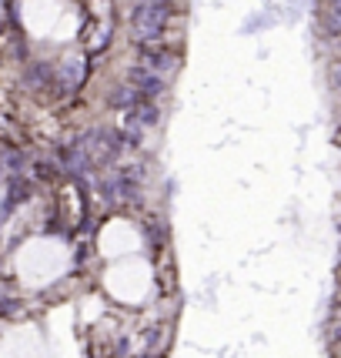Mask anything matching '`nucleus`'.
I'll return each instance as SVG.
<instances>
[{"label": "nucleus", "instance_id": "f257e3e1", "mask_svg": "<svg viewBox=\"0 0 341 358\" xmlns=\"http://www.w3.org/2000/svg\"><path fill=\"white\" fill-rule=\"evenodd\" d=\"M170 24V0H138L134 14H131V27L140 44H161Z\"/></svg>", "mask_w": 341, "mask_h": 358}, {"label": "nucleus", "instance_id": "f03ea898", "mask_svg": "<svg viewBox=\"0 0 341 358\" xmlns=\"http://www.w3.org/2000/svg\"><path fill=\"white\" fill-rule=\"evenodd\" d=\"M140 67L151 71V74H157L161 80H168L170 74L181 67V57H177L174 50H168V47H161V44H144L140 47Z\"/></svg>", "mask_w": 341, "mask_h": 358}, {"label": "nucleus", "instance_id": "7ed1b4c3", "mask_svg": "<svg viewBox=\"0 0 341 358\" xmlns=\"http://www.w3.org/2000/svg\"><path fill=\"white\" fill-rule=\"evenodd\" d=\"M127 84H131V87H134V91L140 94V97H147V101H154L157 94H164L168 91V87H164V84H168V80H161L157 78V74H151V71H144V67H131V71H127Z\"/></svg>", "mask_w": 341, "mask_h": 358}, {"label": "nucleus", "instance_id": "20e7f679", "mask_svg": "<svg viewBox=\"0 0 341 358\" xmlns=\"http://www.w3.org/2000/svg\"><path fill=\"white\" fill-rule=\"evenodd\" d=\"M108 101L114 104V108H124V110H131L134 104L140 101V94L131 87V84H121V87H114V91L108 94Z\"/></svg>", "mask_w": 341, "mask_h": 358}]
</instances>
